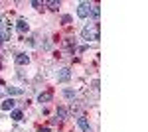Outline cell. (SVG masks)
<instances>
[{"instance_id":"15","label":"cell","mask_w":148,"mask_h":132,"mask_svg":"<svg viewBox=\"0 0 148 132\" xmlns=\"http://www.w3.org/2000/svg\"><path fill=\"white\" fill-rule=\"evenodd\" d=\"M46 4L49 6V10H53V12H56L57 8H59V2H46Z\"/></svg>"},{"instance_id":"3","label":"cell","mask_w":148,"mask_h":132,"mask_svg":"<svg viewBox=\"0 0 148 132\" xmlns=\"http://www.w3.org/2000/svg\"><path fill=\"white\" fill-rule=\"evenodd\" d=\"M57 81H59V83H65V81H69V79H71V71H69L67 67H63V69H59V71H57Z\"/></svg>"},{"instance_id":"2","label":"cell","mask_w":148,"mask_h":132,"mask_svg":"<svg viewBox=\"0 0 148 132\" xmlns=\"http://www.w3.org/2000/svg\"><path fill=\"white\" fill-rule=\"evenodd\" d=\"M91 6L93 4H89V2H79V6H77V16H79V18H89Z\"/></svg>"},{"instance_id":"16","label":"cell","mask_w":148,"mask_h":132,"mask_svg":"<svg viewBox=\"0 0 148 132\" xmlns=\"http://www.w3.org/2000/svg\"><path fill=\"white\" fill-rule=\"evenodd\" d=\"M61 22H63V24H69V22H71V16H63V18H61Z\"/></svg>"},{"instance_id":"13","label":"cell","mask_w":148,"mask_h":132,"mask_svg":"<svg viewBox=\"0 0 148 132\" xmlns=\"http://www.w3.org/2000/svg\"><path fill=\"white\" fill-rule=\"evenodd\" d=\"M63 97H65V99H75V91L65 89V91H63Z\"/></svg>"},{"instance_id":"17","label":"cell","mask_w":148,"mask_h":132,"mask_svg":"<svg viewBox=\"0 0 148 132\" xmlns=\"http://www.w3.org/2000/svg\"><path fill=\"white\" fill-rule=\"evenodd\" d=\"M38 132H51V130H49V128H40Z\"/></svg>"},{"instance_id":"6","label":"cell","mask_w":148,"mask_h":132,"mask_svg":"<svg viewBox=\"0 0 148 132\" xmlns=\"http://www.w3.org/2000/svg\"><path fill=\"white\" fill-rule=\"evenodd\" d=\"M14 107H16V101H14V99H6L2 105H0V109L6 110V112H8V110H14Z\"/></svg>"},{"instance_id":"12","label":"cell","mask_w":148,"mask_h":132,"mask_svg":"<svg viewBox=\"0 0 148 132\" xmlns=\"http://www.w3.org/2000/svg\"><path fill=\"white\" fill-rule=\"evenodd\" d=\"M6 91H8V95H22L24 93L22 89H18V87H8Z\"/></svg>"},{"instance_id":"1","label":"cell","mask_w":148,"mask_h":132,"mask_svg":"<svg viewBox=\"0 0 148 132\" xmlns=\"http://www.w3.org/2000/svg\"><path fill=\"white\" fill-rule=\"evenodd\" d=\"M81 38H83V40H87V42H89V40H95V42H97V40L101 38V34H99V24L85 26V28L81 30Z\"/></svg>"},{"instance_id":"14","label":"cell","mask_w":148,"mask_h":132,"mask_svg":"<svg viewBox=\"0 0 148 132\" xmlns=\"http://www.w3.org/2000/svg\"><path fill=\"white\" fill-rule=\"evenodd\" d=\"M32 6H34L36 10H40V8H44V6H46V2H40V0H34V2H32Z\"/></svg>"},{"instance_id":"9","label":"cell","mask_w":148,"mask_h":132,"mask_svg":"<svg viewBox=\"0 0 148 132\" xmlns=\"http://www.w3.org/2000/svg\"><path fill=\"white\" fill-rule=\"evenodd\" d=\"M10 118H12V120H16V122H20L24 118V112H22V110H12V112H10Z\"/></svg>"},{"instance_id":"5","label":"cell","mask_w":148,"mask_h":132,"mask_svg":"<svg viewBox=\"0 0 148 132\" xmlns=\"http://www.w3.org/2000/svg\"><path fill=\"white\" fill-rule=\"evenodd\" d=\"M16 28H18V32H28L30 30V24H28V20H24V18H20L18 22H16Z\"/></svg>"},{"instance_id":"18","label":"cell","mask_w":148,"mask_h":132,"mask_svg":"<svg viewBox=\"0 0 148 132\" xmlns=\"http://www.w3.org/2000/svg\"><path fill=\"white\" fill-rule=\"evenodd\" d=\"M0 42H2V38H0Z\"/></svg>"},{"instance_id":"8","label":"cell","mask_w":148,"mask_h":132,"mask_svg":"<svg viewBox=\"0 0 148 132\" xmlns=\"http://www.w3.org/2000/svg\"><path fill=\"white\" fill-rule=\"evenodd\" d=\"M89 16H91L93 20H95V24H97V20H99V16H101V8H99L97 4H95V6H91V14H89Z\"/></svg>"},{"instance_id":"10","label":"cell","mask_w":148,"mask_h":132,"mask_svg":"<svg viewBox=\"0 0 148 132\" xmlns=\"http://www.w3.org/2000/svg\"><path fill=\"white\" fill-rule=\"evenodd\" d=\"M38 101L40 103H49L51 101V93H40L38 95Z\"/></svg>"},{"instance_id":"4","label":"cell","mask_w":148,"mask_h":132,"mask_svg":"<svg viewBox=\"0 0 148 132\" xmlns=\"http://www.w3.org/2000/svg\"><path fill=\"white\" fill-rule=\"evenodd\" d=\"M77 124H79V128H81L83 132H93L91 124H89V120H87L85 116H79V118H77Z\"/></svg>"},{"instance_id":"7","label":"cell","mask_w":148,"mask_h":132,"mask_svg":"<svg viewBox=\"0 0 148 132\" xmlns=\"http://www.w3.org/2000/svg\"><path fill=\"white\" fill-rule=\"evenodd\" d=\"M16 63H18V65H28V63H30V55L16 53Z\"/></svg>"},{"instance_id":"11","label":"cell","mask_w":148,"mask_h":132,"mask_svg":"<svg viewBox=\"0 0 148 132\" xmlns=\"http://www.w3.org/2000/svg\"><path fill=\"white\" fill-rule=\"evenodd\" d=\"M57 118H61V120H63V118H67V109L59 107V109H57Z\"/></svg>"}]
</instances>
